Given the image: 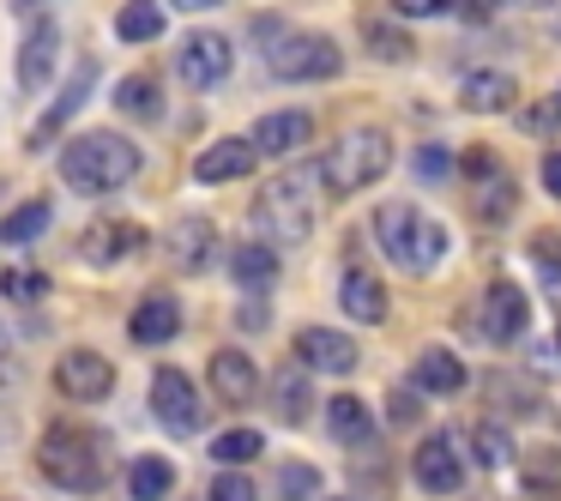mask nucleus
Wrapping results in <instances>:
<instances>
[{"label": "nucleus", "mask_w": 561, "mask_h": 501, "mask_svg": "<svg viewBox=\"0 0 561 501\" xmlns=\"http://www.w3.org/2000/svg\"><path fill=\"white\" fill-rule=\"evenodd\" d=\"M139 163H146V151L127 134H110V127H91L61 151V175L73 194H115L139 175Z\"/></svg>", "instance_id": "f257e3e1"}, {"label": "nucleus", "mask_w": 561, "mask_h": 501, "mask_svg": "<svg viewBox=\"0 0 561 501\" xmlns=\"http://www.w3.org/2000/svg\"><path fill=\"white\" fill-rule=\"evenodd\" d=\"M37 471L49 477L55 489H73V496H91V489L110 483V441L98 429H79V423H55L49 435L37 441Z\"/></svg>", "instance_id": "f03ea898"}, {"label": "nucleus", "mask_w": 561, "mask_h": 501, "mask_svg": "<svg viewBox=\"0 0 561 501\" xmlns=\"http://www.w3.org/2000/svg\"><path fill=\"white\" fill-rule=\"evenodd\" d=\"M254 43H260V55H266L272 79H284V86H327L344 67V55L332 37H320V31H290V25H278V19H260Z\"/></svg>", "instance_id": "7ed1b4c3"}, {"label": "nucleus", "mask_w": 561, "mask_h": 501, "mask_svg": "<svg viewBox=\"0 0 561 501\" xmlns=\"http://www.w3.org/2000/svg\"><path fill=\"white\" fill-rule=\"evenodd\" d=\"M320 170H290V175H272L254 200V224L272 236V242H290L302 248L320 224Z\"/></svg>", "instance_id": "20e7f679"}, {"label": "nucleus", "mask_w": 561, "mask_h": 501, "mask_svg": "<svg viewBox=\"0 0 561 501\" xmlns=\"http://www.w3.org/2000/svg\"><path fill=\"white\" fill-rule=\"evenodd\" d=\"M375 242H380V254L404 272H435L440 254H447V230H440L423 206H411V200H387V206L375 212Z\"/></svg>", "instance_id": "39448f33"}, {"label": "nucleus", "mask_w": 561, "mask_h": 501, "mask_svg": "<svg viewBox=\"0 0 561 501\" xmlns=\"http://www.w3.org/2000/svg\"><path fill=\"white\" fill-rule=\"evenodd\" d=\"M387 163H392L387 127H351V134H339V146L327 151L320 182H327V194L351 200V194H363V187H375L380 175H387Z\"/></svg>", "instance_id": "423d86ee"}, {"label": "nucleus", "mask_w": 561, "mask_h": 501, "mask_svg": "<svg viewBox=\"0 0 561 501\" xmlns=\"http://www.w3.org/2000/svg\"><path fill=\"white\" fill-rule=\"evenodd\" d=\"M151 411H158V423L170 429V435H194V429L206 423V405H199L194 380L175 363H163L158 375H151Z\"/></svg>", "instance_id": "0eeeda50"}, {"label": "nucleus", "mask_w": 561, "mask_h": 501, "mask_svg": "<svg viewBox=\"0 0 561 501\" xmlns=\"http://www.w3.org/2000/svg\"><path fill=\"white\" fill-rule=\"evenodd\" d=\"M55 387L67 392L73 405H98V399H110L115 392V363L103 351H61V363H55Z\"/></svg>", "instance_id": "6e6552de"}, {"label": "nucleus", "mask_w": 561, "mask_h": 501, "mask_svg": "<svg viewBox=\"0 0 561 501\" xmlns=\"http://www.w3.org/2000/svg\"><path fill=\"white\" fill-rule=\"evenodd\" d=\"M230 67H236V49H230V37H224V31H194V37L182 43V55H175V73H182L194 91L224 86V79H230Z\"/></svg>", "instance_id": "1a4fd4ad"}, {"label": "nucleus", "mask_w": 561, "mask_h": 501, "mask_svg": "<svg viewBox=\"0 0 561 501\" xmlns=\"http://www.w3.org/2000/svg\"><path fill=\"white\" fill-rule=\"evenodd\" d=\"M525 320H531V296L519 291L513 278H495L483 291V308H477V332H483L489 344H513L525 332Z\"/></svg>", "instance_id": "9d476101"}, {"label": "nucleus", "mask_w": 561, "mask_h": 501, "mask_svg": "<svg viewBox=\"0 0 561 501\" xmlns=\"http://www.w3.org/2000/svg\"><path fill=\"white\" fill-rule=\"evenodd\" d=\"M296 363H302L308 375H351L356 339H344V332H332V327H302L296 332Z\"/></svg>", "instance_id": "9b49d317"}, {"label": "nucleus", "mask_w": 561, "mask_h": 501, "mask_svg": "<svg viewBox=\"0 0 561 501\" xmlns=\"http://www.w3.org/2000/svg\"><path fill=\"white\" fill-rule=\"evenodd\" d=\"M55 61H61V31H55V19H37V25L25 31V43H19V91L37 98L55 79Z\"/></svg>", "instance_id": "f8f14e48"}, {"label": "nucleus", "mask_w": 561, "mask_h": 501, "mask_svg": "<svg viewBox=\"0 0 561 501\" xmlns=\"http://www.w3.org/2000/svg\"><path fill=\"white\" fill-rule=\"evenodd\" d=\"M134 248H146V230H139V224H127V218H98L85 236H79V260H85V266H98V272L115 266V260H127Z\"/></svg>", "instance_id": "ddd939ff"}, {"label": "nucleus", "mask_w": 561, "mask_h": 501, "mask_svg": "<svg viewBox=\"0 0 561 501\" xmlns=\"http://www.w3.org/2000/svg\"><path fill=\"white\" fill-rule=\"evenodd\" d=\"M416 489H428V496H459L465 489V465H459L453 435H428L416 447Z\"/></svg>", "instance_id": "4468645a"}, {"label": "nucleus", "mask_w": 561, "mask_h": 501, "mask_svg": "<svg viewBox=\"0 0 561 501\" xmlns=\"http://www.w3.org/2000/svg\"><path fill=\"white\" fill-rule=\"evenodd\" d=\"M308 134H314V115L308 110H272L254 122V139H248V146L266 151V158H290V151L308 146Z\"/></svg>", "instance_id": "2eb2a0df"}, {"label": "nucleus", "mask_w": 561, "mask_h": 501, "mask_svg": "<svg viewBox=\"0 0 561 501\" xmlns=\"http://www.w3.org/2000/svg\"><path fill=\"white\" fill-rule=\"evenodd\" d=\"M211 392H218L230 411L254 405L260 399V363L248 351H218V356H211Z\"/></svg>", "instance_id": "dca6fc26"}, {"label": "nucleus", "mask_w": 561, "mask_h": 501, "mask_svg": "<svg viewBox=\"0 0 561 501\" xmlns=\"http://www.w3.org/2000/svg\"><path fill=\"white\" fill-rule=\"evenodd\" d=\"M339 308L351 320H363V327H380V320L392 315V296H387V284L375 278V272H363V266H351L339 278Z\"/></svg>", "instance_id": "f3484780"}, {"label": "nucleus", "mask_w": 561, "mask_h": 501, "mask_svg": "<svg viewBox=\"0 0 561 501\" xmlns=\"http://www.w3.org/2000/svg\"><path fill=\"white\" fill-rule=\"evenodd\" d=\"M91 79H98V61H79V67H73V79H61V98L49 103V115L37 122V134L25 139L31 151H43V146H49V139L67 127V122H73V115H79V103L91 98Z\"/></svg>", "instance_id": "a211bd4d"}, {"label": "nucleus", "mask_w": 561, "mask_h": 501, "mask_svg": "<svg viewBox=\"0 0 561 501\" xmlns=\"http://www.w3.org/2000/svg\"><path fill=\"white\" fill-rule=\"evenodd\" d=\"M218 254V224L211 218H182V224H170V260H175V272H206V260Z\"/></svg>", "instance_id": "6ab92c4d"}, {"label": "nucleus", "mask_w": 561, "mask_h": 501, "mask_svg": "<svg viewBox=\"0 0 561 501\" xmlns=\"http://www.w3.org/2000/svg\"><path fill=\"white\" fill-rule=\"evenodd\" d=\"M254 158H260V151L248 146V139H218V146H206V151L194 158V182L224 187V182H236V175L254 170Z\"/></svg>", "instance_id": "aec40b11"}, {"label": "nucleus", "mask_w": 561, "mask_h": 501, "mask_svg": "<svg viewBox=\"0 0 561 501\" xmlns=\"http://www.w3.org/2000/svg\"><path fill=\"white\" fill-rule=\"evenodd\" d=\"M127 332H134V344H170L175 332H182V303H175L170 291H151L146 303L134 308Z\"/></svg>", "instance_id": "412c9836"}, {"label": "nucleus", "mask_w": 561, "mask_h": 501, "mask_svg": "<svg viewBox=\"0 0 561 501\" xmlns=\"http://www.w3.org/2000/svg\"><path fill=\"white\" fill-rule=\"evenodd\" d=\"M513 98H519V86L507 73H471L459 86V110H471V115H501V110H513Z\"/></svg>", "instance_id": "4be33fe9"}, {"label": "nucleus", "mask_w": 561, "mask_h": 501, "mask_svg": "<svg viewBox=\"0 0 561 501\" xmlns=\"http://www.w3.org/2000/svg\"><path fill=\"white\" fill-rule=\"evenodd\" d=\"M327 429H332V441H344V447H368V441H375V411L344 392V399L327 405Z\"/></svg>", "instance_id": "5701e85b"}, {"label": "nucleus", "mask_w": 561, "mask_h": 501, "mask_svg": "<svg viewBox=\"0 0 561 501\" xmlns=\"http://www.w3.org/2000/svg\"><path fill=\"white\" fill-rule=\"evenodd\" d=\"M416 387L447 399V392L465 387V363L453 351H440V344H428V351H416Z\"/></svg>", "instance_id": "b1692460"}, {"label": "nucleus", "mask_w": 561, "mask_h": 501, "mask_svg": "<svg viewBox=\"0 0 561 501\" xmlns=\"http://www.w3.org/2000/svg\"><path fill=\"white\" fill-rule=\"evenodd\" d=\"M175 489V465L163 459V453H139L134 465H127V496L134 501H163Z\"/></svg>", "instance_id": "393cba45"}, {"label": "nucleus", "mask_w": 561, "mask_h": 501, "mask_svg": "<svg viewBox=\"0 0 561 501\" xmlns=\"http://www.w3.org/2000/svg\"><path fill=\"white\" fill-rule=\"evenodd\" d=\"M230 278L242 284V291H272V278H278V254H272L266 242H236Z\"/></svg>", "instance_id": "a878e982"}, {"label": "nucleus", "mask_w": 561, "mask_h": 501, "mask_svg": "<svg viewBox=\"0 0 561 501\" xmlns=\"http://www.w3.org/2000/svg\"><path fill=\"white\" fill-rule=\"evenodd\" d=\"M272 411L284 423H302L314 411V380H308V368H278V380H272Z\"/></svg>", "instance_id": "bb28decb"}, {"label": "nucleus", "mask_w": 561, "mask_h": 501, "mask_svg": "<svg viewBox=\"0 0 561 501\" xmlns=\"http://www.w3.org/2000/svg\"><path fill=\"white\" fill-rule=\"evenodd\" d=\"M115 103H122V115H134V122H158L163 115V86L151 73H127L122 86H115Z\"/></svg>", "instance_id": "cd10ccee"}, {"label": "nucleus", "mask_w": 561, "mask_h": 501, "mask_svg": "<svg viewBox=\"0 0 561 501\" xmlns=\"http://www.w3.org/2000/svg\"><path fill=\"white\" fill-rule=\"evenodd\" d=\"M49 224H55V206H49V200H25V206H13L7 218H0V242L25 248V242H37Z\"/></svg>", "instance_id": "c85d7f7f"}, {"label": "nucleus", "mask_w": 561, "mask_h": 501, "mask_svg": "<svg viewBox=\"0 0 561 501\" xmlns=\"http://www.w3.org/2000/svg\"><path fill=\"white\" fill-rule=\"evenodd\" d=\"M115 31H122V43H158L163 37V7L158 0H122Z\"/></svg>", "instance_id": "c756f323"}, {"label": "nucleus", "mask_w": 561, "mask_h": 501, "mask_svg": "<svg viewBox=\"0 0 561 501\" xmlns=\"http://www.w3.org/2000/svg\"><path fill=\"white\" fill-rule=\"evenodd\" d=\"M260 453H266V435H260V429H230V435L211 441V459L218 465H248V459H260Z\"/></svg>", "instance_id": "7c9ffc66"}, {"label": "nucleus", "mask_w": 561, "mask_h": 501, "mask_svg": "<svg viewBox=\"0 0 561 501\" xmlns=\"http://www.w3.org/2000/svg\"><path fill=\"white\" fill-rule=\"evenodd\" d=\"M278 501H314L320 496V471L308 459H290V465H278Z\"/></svg>", "instance_id": "2f4dec72"}, {"label": "nucleus", "mask_w": 561, "mask_h": 501, "mask_svg": "<svg viewBox=\"0 0 561 501\" xmlns=\"http://www.w3.org/2000/svg\"><path fill=\"white\" fill-rule=\"evenodd\" d=\"M0 291L13 296V303H37V296H49V272L13 266V272H0Z\"/></svg>", "instance_id": "473e14b6"}, {"label": "nucleus", "mask_w": 561, "mask_h": 501, "mask_svg": "<svg viewBox=\"0 0 561 501\" xmlns=\"http://www.w3.org/2000/svg\"><path fill=\"white\" fill-rule=\"evenodd\" d=\"M471 447H477V459H483L489 471H495V465H507V459H513L507 435H501L495 423H477V429H471Z\"/></svg>", "instance_id": "72a5a7b5"}, {"label": "nucleus", "mask_w": 561, "mask_h": 501, "mask_svg": "<svg viewBox=\"0 0 561 501\" xmlns=\"http://www.w3.org/2000/svg\"><path fill=\"white\" fill-rule=\"evenodd\" d=\"M489 194H483V218L489 224H501V218H507V212H513V182H507V170H501V175H489Z\"/></svg>", "instance_id": "f704fd0d"}, {"label": "nucleus", "mask_w": 561, "mask_h": 501, "mask_svg": "<svg viewBox=\"0 0 561 501\" xmlns=\"http://www.w3.org/2000/svg\"><path fill=\"white\" fill-rule=\"evenodd\" d=\"M368 49H375L380 61H411V37H399V31H387V25H368Z\"/></svg>", "instance_id": "c9c22d12"}, {"label": "nucleus", "mask_w": 561, "mask_h": 501, "mask_svg": "<svg viewBox=\"0 0 561 501\" xmlns=\"http://www.w3.org/2000/svg\"><path fill=\"white\" fill-rule=\"evenodd\" d=\"M556 122H561V103H531V110H519V127H525V134H537V139L556 134Z\"/></svg>", "instance_id": "e433bc0d"}, {"label": "nucleus", "mask_w": 561, "mask_h": 501, "mask_svg": "<svg viewBox=\"0 0 561 501\" xmlns=\"http://www.w3.org/2000/svg\"><path fill=\"white\" fill-rule=\"evenodd\" d=\"M459 170L471 175L477 187H483L489 175H501V158H495V151H489V146H471V151H465V158H459Z\"/></svg>", "instance_id": "4c0bfd02"}, {"label": "nucleus", "mask_w": 561, "mask_h": 501, "mask_svg": "<svg viewBox=\"0 0 561 501\" xmlns=\"http://www.w3.org/2000/svg\"><path fill=\"white\" fill-rule=\"evenodd\" d=\"M211 501H254V477H248V471H218Z\"/></svg>", "instance_id": "58836bf2"}, {"label": "nucleus", "mask_w": 561, "mask_h": 501, "mask_svg": "<svg viewBox=\"0 0 561 501\" xmlns=\"http://www.w3.org/2000/svg\"><path fill=\"white\" fill-rule=\"evenodd\" d=\"M416 175H423V182H440V175H447V151L423 146V151H416Z\"/></svg>", "instance_id": "ea45409f"}, {"label": "nucleus", "mask_w": 561, "mask_h": 501, "mask_svg": "<svg viewBox=\"0 0 561 501\" xmlns=\"http://www.w3.org/2000/svg\"><path fill=\"white\" fill-rule=\"evenodd\" d=\"M392 7H399L404 19H435V13H447L453 0H392Z\"/></svg>", "instance_id": "a19ab883"}, {"label": "nucleus", "mask_w": 561, "mask_h": 501, "mask_svg": "<svg viewBox=\"0 0 561 501\" xmlns=\"http://www.w3.org/2000/svg\"><path fill=\"white\" fill-rule=\"evenodd\" d=\"M387 423H416V392H392V399H387Z\"/></svg>", "instance_id": "79ce46f5"}, {"label": "nucleus", "mask_w": 561, "mask_h": 501, "mask_svg": "<svg viewBox=\"0 0 561 501\" xmlns=\"http://www.w3.org/2000/svg\"><path fill=\"white\" fill-rule=\"evenodd\" d=\"M537 175H543V187L561 200V151H549V158H543V170H537Z\"/></svg>", "instance_id": "37998d69"}, {"label": "nucleus", "mask_w": 561, "mask_h": 501, "mask_svg": "<svg viewBox=\"0 0 561 501\" xmlns=\"http://www.w3.org/2000/svg\"><path fill=\"white\" fill-rule=\"evenodd\" d=\"M453 7H459V13L471 19V25H483V19L495 13V0H453Z\"/></svg>", "instance_id": "c03bdc74"}, {"label": "nucleus", "mask_w": 561, "mask_h": 501, "mask_svg": "<svg viewBox=\"0 0 561 501\" xmlns=\"http://www.w3.org/2000/svg\"><path fill=\"white\" fill-rule=\"evenodd\" d=\"M236 320H242L248 332H266V327H272V320H266V308H260V303H248V308H242V315H236Z\"/></svg>", "instance_id": "a18cd8bd"}, {"label": "nucleus", "mask_w": 561, "mask_h": 501, "mask_svg": "<svg viewBox=\"0 0 561 501\" xmlns=\"http://www.w3.org/2000/svg\"><path fill=\"white\" fill-rule=\"evenodd\" d=\"M525 501H561L556 483H525Z\"/></svg>", "instance_id": "49530a36"}, {"label": "nucleus", "mask_w": 561, "mask_h": 501, "mask_svg": "<svg viewBox=\"0 0 561 501\" xmlns=\"http://www.w3.org/2000/svg\"><path fill=\"white\" fill-rule=\"evenodd\" d=\"M170 7H182V13H211V7H224V0H170Z\"/></svg>", "instance_id": "de8ad7c7"}, {"label": "nucleus", "mask_w": 561, "mask_h": 501, "mask_svg": "<svg viewBox=\"0 0 561 501\" xmlns=\"http://www.w3.org/2000/svg\"><path fill=\"white\" fill-rule=\"evenodd\" d=\"M549 296H556V308H561V266H549Z\"/></svg>", "instance_id": "09e8293b"}, {"label": "nucleus", "mask_w": 561, "mask_h": 501, "mask_svg": "<svg viewBox=\"0 0 561 501\" xmlns=\"http://www.w3.org/2000/svg\"><path fill=\"white\" fill-rule=\"evenodd\" d=\"M519 7H556V0H519Z\"/></svg>", "instance_id": "8fccbe9b"}, {"label": "nucleus", "mask_w": 561, "mask_h": 501, "mask_svg": "<svg viewBox=\"0 0 561 501\" xmlns=\"http://www.w3.org/2000/svg\"><path fill=\"white\" fill-rule=\"evenodd\" d=\"M0 356H7V327H0Z\"/></svg>", "instance_id": "3c124183"}, {"label": "nucleus", "mask_w": 561, "mask_h": 501, "mask_svg": "<svg viewBox=\"0 0 561 501\" xmlns=\"http://www.w3.org/2000/svg\"><path fill=\"white\" fill-rule=\"evenodd\" d=\"M0 194H7V175H0Z\"/></svg>", "instance_id": "603ef678"}, {"label": "nucleus", "mask_w": 561, "mask_h": 501, "mask_svg": "<svg viewBox=\"0 0 561 501\" xmlns=\"http://www.w3.org/2000/svg\"><path fill=\"white\" fill-rule=\"evenodd\" d=\"M19 7H31V0H19Z\"/></svg>", "instance_id": "864d4df0"}, {"label": "nucleus", "mask_w": 561, "mask_h": 501, "mask_svg": "<svg viewBox=\"0 0 561 501\" xmlns=\"http://www.w3.org/2000/svg\"><path fill=\"white\" fill-rule=\"evenodd\" d=\"M0 380H7V368H0Z\"/></svg>", "instance_id": "5fc2aeb1"}]
</instances>
